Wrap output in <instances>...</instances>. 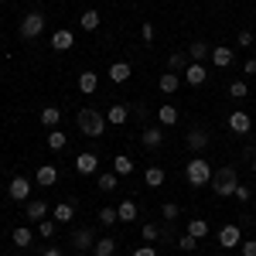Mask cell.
I'll use <instances>...</instances> for the list:
<instances>
[{
	"instance_id": "6da1fadb",
	"label": "cell",
	"mask_w": 256,
	"mask_h": 256,
	"mask_svg": "<svg viewBox=\"0 0 256 256\" xmlns=\"http://www.w3.org/2000/svg\"><path fill=\"white\" fill-rule=\"evenodd\" d=\"M212 174H216V168L208 164L205 158H192L184 164V181L192 184V188H202V184H212Z\"/></svg>"
},
{
	"instance_id": "7a4b0ae2",
	"label": "cell",
	"mask_w": 256,
	"mask_h": 256,
	"mask_svg": "<svg viewBox=\"0 0 256 256\" xmlns=\"http://www.w3.org/2000/svg\"><path fill=\"white\" fill-rule=\"evenodd\" d=\"M76 123H79V130L86 134V137H102V134H106V116H102L99 110H92V106L79 110Z\"/></svg>"
},
{
	"instance_id": "3957f363",
	"label": "cell",
	"mask_w": 256,
	"mask_h": 256,
	"mask_svg": "<svg viewBox=\"0 0 256 256\" xmlns=\"http://www.w3.org/2000/svg\"><path fill=\"white\" fill-rule=\"evenodd\" d=\"M239 184V174L232 164H226V168H216V174H212V192H216L218 198H229L232 192H236Z\"/></svg>"
},
{
	"instance_id": "277c9868",
	"label": "cell",
	"mask_w": 256,
	"mask_h": 256,
	"mask_svg": "<svg viewBox=\"0 0 256 256\" xmlns=\"http://www.w3.org/2000/svg\"><path fill=\"white\" fill-rule=\"evenodd\" d=\"M41 31H44V14H41V10H31V14H24V18H20L18 34H20L24 41H34Z\"/></svg>"
},
{
	"instance_id": "5b68a950",
	"label": "cell",
	"mask_w": 256,
	"mask_h": 256,
	"mask_svg": "<svg viewBox=\"0 0 256 256\" xmlns=\"http://www.w3.org/2000/svg\"><path fill=\"white\" fill-rule=\"evenodd\" d=\"M216 239H218V246H222V250H239V246H242V232H239V226H232V222H229V226H222Z\"/></svg>"
},
{
	"instance_id": "8992f818",
	"label": "cell",
	"mask_w": 256,
	"mask_h": 256,
	"mask_svg": "<svg viewBox=\"0 0 256 256\" xmlns=\"http://www.w3.org/2000/svg\"><path fill=\"white\" fill-rule=\"evenodd\" d=\"M52 216V208H48V202H24V218H28V222H31V226H38L41 218H48Z\"/></svg>"
},
{
	"instance_id": "52a82bcc",
	"label": "cell",
	"mask_w": 256,
	"mask_h": 256,
	"mask_svg": "<svg viewBox=\"0 0 256 256\" xmlns=\"http://www.w3.org/2000/svg\"><path fill=\"white\" fill-rule=\"evenodd\" d=\"M96 232H92V229H86V226H82V229H76V232H72V250H79V253H89V250H92V246H96Z\"/></svg>"
},
{
	"instance_id": "ba28073f",
	"label": "cell",
	"mask_w": 256,
	"mask_h": 256,
	"mask_svg": "<svg viewBox=\"0 0 256 256\" xmlns=\"http://www.w3.org/2000/svg\"><path fill=\"white\" fill-rule=\"evenodd\" d=\"M184 144H188L195 154H202V150L208 147V130H205V126H192V130L184 134Z\"/></svg>"
},
{
	"instance_id": "9c48e42d",
	"label": "cell",
	"mask_w": 256,
	"mask_h": 256,
	"mask_svg": "<svg viewBox=\"0 0 256 256\" xmlns=\"http://www.w3.org/2000/svg\"><path fill=\"white\" fill-rule=\"evenodd\" d=\"M52 48H55V52H72V48H76V31L58 28V31L52 34Z\"/></svg>"
},
{
	"instance_id": "30bf717a",
	"label": "cell",
	"mask_w": 256,
	"mask_h": 256,
	"mask_svg": "<svg viewBox=\"0 0 256 256\" xmlns=\"http://www.w3.org/2000/svg\"><path fill=\"white\" fill-rule=\"evenodd\" d=\"M7 192H10V198H14V202H28V195H31V181H28L24 174L10 178V184H7Z\"/></svg>"
},
{
	"instance_id": "8fae6325",
	"label": "cell",
	"mask_w": 256,
	"mask_h": 256,
	"mask_svg": "<svg viewBox=\"0 0 256 256\" xmlns=\"http://www.w3.org/2000/svg\"><path fill=\"white\" fill-rule=\"evenodd\" d=\"M106 76H110V82L123 86V82H130V76H134V65H130V62H113Z\"/></svg>"
},
{
	"instance_id": "7c38bea8",
	"label": "cell",
	"mask_w": 256,
	"mask_h": 256,
	"mask_svg": "<svg viewBox=\"0 0 256 256\" xmlns=\"http://www.w3.org/2000/svg\"><path fill=\"white\" fill-rule=\"evenodd\" d=\"M181 79L188 82V86H202V82L208 79V68H205L202 62H192V65H188V68L181 72Z\"/></svg>"
},
{
	"instance_id": "4fadbf2b",
	"label": "cell",
	"mask_w": 256,
	"mask_h": 256,
	"mask_svg": "<svg viewBox=\"0 0 256 256\" xmlns=\"http://www.w3.org/2000/svg\"><path fill=\"white\" fill-rule=\"evenodd\" d=\"M76 171H79V174H96L99 171V154H92V150L79 154V158H76Z\"/></svg>"
},
{
	"instance_id": "5bb4252c",
	"label": "cell",
	"mask_w": 256,
	"mask_h": 256,
	"mask_svg": "<svg viewBox=\"0 0 256 256\" xmlns=\"http://www.w3.org/2000/svg\"><path fill=\"white\" fill-rule=\"evenodd\" d=\"M250 126H253V120H250V113H242V110H236V113H229V130L232 134H250Z\"/></svg>"
},
{
	"instance_id": "9a60e30c",
	"label": "cell",
	"mask_w": 256,
	"mask_h": 256,
	"mask_svg": "<svg viewBox=\"0 0 256 256\" xmlns=\"http://www.w3.org/2000/svg\"><path fill=\"white\" fill-rule=\"evenodd\" d=\"M140 144H144L147 150H158L160 144H164V130H160V126H144V134H140Z\"/></svg>"
},
{
	"instance_id": "2e32d148",
	"label": "cell",
	"mask_w": 256,
	"mask_h": 256,
	"mask_svg": "<svg viewBox=\"0 0 256 256\" xmlns=\"http://www.w3.org/2000/svg\"><path fill=\"white\" fill-rule=\"evenodd\" d=\"M232 62H236V52H232V48H226V44H216V48H212V65H216V68H229Z\"/></svg>"
},
{
	"instance_id": "e0dca14e",
	"label": "cell",
	"mask_w": 256,
	"mask_h": 256,
	"mask_svg": "<svg viewBox=\"0 0 256 256\" xmlns=\"http://www.w3.org/2000/svg\"><path fill=\"white\" fill-rule=\"evenodd\" d=\"M130 120V106L126 102H113L110 110H106V123H113V126H123Z\"/></svg>"
},
{
	"instance_id": "ac0fdd59",
	"label": "cell",
	"mask_w": 256,
	"mask_h": 256,
	"mask_svg": "<svg viewBox=\"0 0 256 256\" xmlns=\"http://www.w3.org/2000/svg\"><path fill=\"white\" fill-rule=\"evenodd\" d=\"M181 82H184V79H181L178 72H164V76L158 79V89L164 92V96H174L178 89H181Z\"/></svg>"
},
{
	"instance_id": "d6986e66",
	"label": "cell",
	"mask_w": 256,
	"mask_h": 256,
	"mask_svg": "<svg viewBox=\"0 0 256 256\" xmlns=\"http://www.w3.org/2000/svg\"><path fill=\"white\" fill-rule=\"evenodd\" d=\"M178 120H181V113H178L174 102H160V106H158V123H160V126H174Z\"/></svg>"
},
{
	"instance_id": "ffe728a7",
	"label": "cell",
	"mask_w": 256,
	"mask_h": 256,
	"mask_svg": "<svg viewBox=\"0 0 256 256\" xmlns=\"http://www.w3.org/2000/svg\"><path fill=\"white\" fill-rule=\"evenodd\" d=\"M52 218H55L58 226H65V222H72V218H76V205H72V202H58V205L52 208Z\"/></svg>"
},
{
	"instance_id": "44dd1931",
	"label": "cell",
	"mask_w": 256,
	"mask_h": 256,
	"mask_svg": "<svg viewBox=\"0 0 256 256\" xmlns=\"http://www.w3.org/2000/svg\"><path fill=\"white\" fill-rule=\"evenodd\" d=\"M188 58L205 65V58H212V44H205V41H192V44H188Z\"/></svg>"
},
{
	"instance_id": "7402d4cb",
	"label": "cell",
	"mask_w": 256,
	"mask_h": 256,
	"mask_svg": "<svg viewBox=\"0 0 256 256\" xmlns=\"http://www.w3.org/2000/svg\"><path fill=\"white\" fill-rule=\"evenodd\" d=\"M38 120H41V126H48V130H55V126L62 123V110H58V106H44V110L38 113Z\"/></svg>"
},
{
	"instance_id": "603a6c76",
	"label": "cell",
	"mask_w": 256,
	"mask_h": 256,
	"mask_svg": "<svg viewBox=\"0 0 256 256\" xmlns=\"http://www.w3.org/2000/svg\"><path fill=\"white\" fill-rule=\"evenodd\" d=\"M188 65H192L188 52H171V55H168V72H178V76H181Z\"/></svg>"
},
{
	"instance_id": "cb8c5ba5",
	"label": "cell",
	"mask_w": 256,
	"mask_h": 256,
	"mask_svg": "<svg viewBox=\"0 0 256 256\" xmlns=\"http://www.w3.org/2000/svg\"><path fill=\"white\" fill-rule=\"evenodd\" d=\"M10 242H14V246H18V250H28V246H31V242H34V232H31V229H28V226H18V229H14V232H10Z\"/></svg>"
},
{
	"instance_id": "d4e9b609",
	"label": "cell",
	"mask_w": 256,
	"mask_h": 256,
	"mask_svg": "<svg viewBox=\"0 0 256 256\" xmlns=\"http://www.w3.org/2000/svg\"><path fill=\"white\" fill-rule=\"evenodd\" d=\"M164 181H168L164 168H147V171H144V184H147V188H164Z\"/></svg>"
},
{
	"instance_id": "484cf974",
	"label": "cell",
	"mask_w": 256,
	"mask_h": 256,
	"mask_svg": "<svg viewBox=\"0 0 256 256\" xmlns=\"http://www.w3.org/2000/svg\"><path fill=\"white\" fill-rule=\"evenodd\" d=\"M96 89H99V76H96V72H82V76H79V92H82V96H92Z\"/></svg>"
},
{
	"instance_id": "4316f807",
	"label": "cell",
	"mask_w": 256,
	"mask_h": 256,
	"mask_svg": "<svg viewBox=\"0 0 256 256\" xmlns=\"http://www.w3.org/2000/svg\"><path fill=\"white\" fill-rule=\"evenodd\" d=\"M92 256H116V239H113V236L96 239V246H92Z\"/></svg>"
},
{
	"instance_id": "83f0119b",
	"label": "cell",
	"mask_w": 256,
	"mask_h": 256,
	"mask_svg": "<svg viewBox=\"0 0 256 256\" xmlns=\"http://www.w3.org/2000/svg\"><path fill=\"white\" fill-rule=\"evenodd\" d=\"M55 181H58V171H55L52 164H41L38 168V184L41 188H55Z\"/></svg>"
},
{
	"instance_id": "f1b7e54d",
	"label": "cell",
	"mask_w": 256,
	"mask_h": 256,
	"mask_svg": "<svg viewBox=\"0 0 256 256\" xmlns=\"http://www.w3.org/2000/svg\"><path fill=\"white\" fill-rule=\"evenodd\" d=\"M134 168H137V164H134V158H126V154H116V158H113V171H116L120 178L134 174Z\"/></svg>"
},
{
	"instance_id": "f546056e",
	"label": "cell",
	"mask_w": 256,
	"mask_h": 256,
	"mask_svg": "<svg viewBox=\"0 0 256 256\" xmlns=\"http://www.w3.org/2000/svg\"><path fill=\"white\" fill-rule=\"evenodd\" d=\"M99 20H102V18H99V10H96V7H89V10H82L79 28H82V31H96V28H99Z\"/></svg>"
},
{
	"instance_id": "4dcf8cb0",
	"label": "cell",
	"mask_w": 256,
	"mask_h": 256,
	"mask_svg": "<svg viewBox=\"0 0 256 256\" xmlns=\"http://www.w3.org/2000/svg\"><path fill=\"white\" fill-rule=\"evenodd\" d=\"M68 147V137H65V130H48V150H65Z\"/></svg>"
},
{
	"instance_id": "1f68e13d",
	"label": "cell",
	"mask_w": 256,
	"mask_h": 256,
	"mask_svg": "<svg viewBox=\"0 0 256 256\" xmlns=\"http://www.w3.org/2000/svg\"><path fill=\"white\" fill-rule=\"evenodd\" d=\"M116 212H120V222H134V218H137V202H130V198L120 202Z\"/></svg>"
},
{
	"instance_id": "d6a6232c",
	"label": "cell",
	"mask_w": 256,
	"mask_h": 256,
	"mask_svg": "<svg viewBox=\"0 0 256 256\" xmlns=\"http://www.w3.org/2000/svg\"><path fill=\"white\" fill-rule=\"evenodd\" d=\"M96 184H99V192H116L120 174H116V171H110V174H99V178H96Z\"/></svg>"
},
{
	"instance_id": "836d02e7",
	"label": "cell",
	"mask_w": 256,
	"mask_h": 256,
	"mask_svg": "<svg viewBox=\"0 0 256 256\" xmlns=\"http://www.w3.org/2000/svg\"><path fill=\"white\" fill-rule=\"evenodd\" d=\"M188 236L205 239L208 236V222H205V218H192V222H188Z\"/></svg>"
},
{
	"instance_id": "e575fe53",
	"label": "cell",
	"mask_w": 256,
	"mask_h": 256,
	"mask_svg": "<svg viewBox=\"0 0 256 256\" xmlns=\"http://www.w3.org/2000/svg\"><path fill=\"white\" fill-rule=\"evenodd\" d=\"M120 222V212L113 205H106V208H99V226H116Z\"/></svg>"
},
{
	"instance_id": "d590c367",
	"label": "cell",
	"mask_w": 256,
	"mask_h": 256,
	"mask_svg": "<svg viewBox=\"0 0 256 256\" xmlns=\"http://www.w3.org/2000/svg\"><path fill=\"white\" fill-rule=\"evenodd\" d=\"M246 92H250L246 79H232V82H229V96H232V99H246Z\"/></svg>"
},
{
	"instance_id": "8d00e7d4",
	"label": "cell",
	"mask_w": 256,
	"mask_h": 256,
	"mask_svg": "<svg viewBox=\"0 0 256 256\" xmlns=\"http://www.w3.org/2000/svg\"><path fill=\"white\" fill-rule=\"evenodd\" d=\"M55 229H58L55 218H41V222H38V236L41 239H52V236H55Z\"/></svg>"
},
{
	"instance_id": "74e56055",
	"label": "cell",
	"mask_w": 256,
	"mask_h": 256,
	"mask_svg": "<svg viewBox=\"0 0 256 256\" xmlns=\"http://www.w3.org/2000/svg\"><path fill=\"white\" fill-rule=\"evenodd\" d=\"M178 216H181L178 202H164V205H160V218H164V222H174Z\"/></svg>"
},
{
	"instance_id": "f35d334b",
	"label": "cell",
	"mask_w": 256,
	"mask_h": 256,
	"mask_svg": "<svg viewBox=\"0 0 256 256\" xmlns=\"http://www.w3.org/2000/svg\"><path fill=\"white\" fill-rule=\"evenodd\" d=\"M140 236L147 239V242H154V239H160V226H158V222H144V229H140Z\"/></svg>"
},
{
	"instance_id": "ab89813d",
	"label": "cell",
	"mask_w": 256,
	"mask_h": 256,
	"mask_svg": "<svg viewBox=\"0 0 256 256\" xmlns=\"http://www.w3.org/2000/svg\"><path fill=\"white\" fill-rule=\"evenodd\" d=\"M178 250H181V253H195V250H198V239L184 232V236L178 239Z\"/></svg>"
},
{
	"instance_id": "60d3db41",
	"label": "cell",
	"mask_w": 256,
	"mask_h": 256,
	"mask_svg": "<svg viewBox=\"0 0 256 256\" xmlns=\"http://www.w3.org/2000/svg\"><path fill=\"white\" fill-rule=\"evenodd\" d=\"M154 34H158V28H154L150 20H144V24H140V38H144L147 44H150V41H154Z\"/></svg>"
},
{
	"instance_id": "b9f144b4",
	"label": "cell",
	"mask_w": 256,
	"mask_h": 256,
	"mask_svg": "<svg viewBox=\"0 0 256 256\" xmlns=\"http://www.w3.org/2000/svg\"><path fill=\"white\" fill-rule=\"evenodd\" d=\"M253 41H256L253 31H239V34H236V44H239V48H253Z\"/></svg>"
},
{
	"instance_id": "7bdbcfd3",
	"label": "cell",
	"mask_w": 256,
	"mask_h": 256,
	"mask_svg": "<svg viewBox=\"0 0 256 256\" xmlns=\"http://www.w3.org/2000/svg\"><path fill=\"white\" fill-rule=\"evenodd\" d=\"M232 195H236L239 202H250V198H253V192H250L246 184H236V192H232Z\"/></svg>"
},
{
	"instance_id": "ee69618b",
	"label": "cell",
	"mask_w": 256,
	"mask_h": 256,
	"mask_svg": "<svg viewBox=\"0 0 256 256\" xmlns=\"http://www.w3.org/2000/svg\"><path fill=\"white\" fill-rule=\"evenodd\" d=\"M239 250H242V256H256V239H242Z\"/></svg>"
},
{
	"instance_id": "f6af8a7d",
	"label": "cell",
	"mask_w": 256,
	"mask_h": 256,
	"mask_svg": "<svg viewBox=\"0 0 256 256\" xmlns=\"http://www.w3.org/2000/svg\"><path fill=\"white\" fill-rule=\"evenodd\" d=\"M134 256H158V250L147 242V246H137V250H134Z\"/></svg>"
},
{
	"instance_id": "bcb514c9",
	"label": "cell",
	"mask_w": 256,
	"mask_h": 256,
	"mask_svg": "<svg viewBox=\"0 0 256 256\" xmlns=\"http://www.w3.org/2000/svg\"><path fill=\"white\" fill-rule=\"evenodd\" d=\"M242 72H246V76H256V58L246 62V65H242Z\"/></svg>"
},
{
	"instance_id": "7dc6e473",
	"label": "cell",
	"mask_w": 256,
	"mask_h": 256,
	"mask_svg": "<svg viewBox=\"0 0 256 256\" xmlns=\"http://www.w3.org/2000/svg\"><path fill=\"white\" fill-rule=\"evenodd\" d=\"M41 256H65V253H62V250H55V246H48V250H44Z\"/></svg>"
},
{
	"instance_id": "c3c4849f",
	"label": "cell",
	"mask_w": 256,
	"mask_h": 256,
	"mask_svg": "<svg viewBox=\"0 0 256 256\" xmlns=\"http://www.w3.org/2000/svg\"><path fill=\"white\" fill-rule=\"evenodd\" d=\"M253 171H256V158H253Z\"/></svg>"
}]
</instances>
